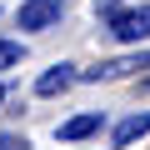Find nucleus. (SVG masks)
Masks as SVG:
<instances>
[{
	"instance_id": "nucleus-1",
	"label": "nucleus",
	"mask_w": 150,
	"mask_h": 150,
	"mask_svg": "<svg viewBox=\"0 0 150 150\" xmlns=\"http://www.w3.org/2000/svg\"><path fill=\"white\" fill-rule=\"evenodd\" d=\"M110 35H120V40H150V5L115 10L110 15Z\"/></svg>"
},
{
	"instance_id": "nucleus-2",
	"label": "nucleus",
	"mask_w": 150,
	"mask_h": 150,
	"mask_svg": "<svg viewBox=\"0 0 150 150\" xmlns=\"http://www.w3.org/2000/svg\"><path fill=\"white\" fill-rule=\"evenodd\" d=\"M60 15H65L60 0H25L20 5V30H50V25H60Z\"/></svg>"
},
{
	"instance_id": "nucleus-3",
	"label": "nucleus",
	"mask_w": 150,
	"mask_h": 150,
	"mask_svg": "<svg viewBox=\"0 0 150 150\" xmlns=\"http://www.w3.org/2000/svg\"><path fill=\"white\" fill-rule=\"evenodd\" d=\"M70 85H75V65H50L40 80H35V95H60Z\"/></svg>"
},
{
	"instance_id": "nucleus-4",
	"label": "nucleus",
	"mask_w": 150,
	"mask_h": 150,
	"mask_svg": "<svg viewBox=\"0 0 150 150\" xmlns=\"http://www.w3.org/2000/svg\"><path fill=\"white\" fill-rule=\"evenodd\" d=\"M95 130H100V115L90 110V115H70L55 135H60V140H85V135H95Z\"/></svg>"
},
{
	"instance_id": "nucleus-5",
	"label": "nucleus",
	"mask_w": 150,
	"mask_h": 150,
	"mask_svg": "<svg viewBox=\"0 0 150 150\" xmlns=\"http://www.w3.org/2000/svg\"><path fill=\"white\" fill-rule=\"evenodd\" d=\"M140 135H150V115H130V120H120L110 140H115V150H120V145H130V140H140Z\"/></svg>"
},
{
	"instance_id": "nucleus-6",
	"label": "nucleus",
	"mask_w": 150,
	"mask_h": 150,
	"mask_svg": "<svg viewBox=\"0 0 150 150\" xmlns=\"http://www.w3.org/2000/svg\"><path fill=\"white\" fill-rule=\"evenodd\" d=\"M140 65H150V50L145 55H130V60H110V65H95V70H85L90 80H100V75H125V70H140Z\"/></svg>"
},
{
	"instance_id": "nucleus-7",
	"label": "nucleus",
	"mask_w": 150,
	"mask_h": 150,
	"mask_svg": "<svg viewBox=\"0 0 150 150\" xmlns=\"http://www.w3.org/2000/svg\"><path fill=\"white\" fill-rule=\"evenodd\" d=\"M20 60V45H10V40H0V70H10Z\"/></svg>"
},
{
	"instance_id": "nucleus-8",
	"label": "nucleus",
	"mask_w": 150,
	"mask_h": 150,
	"mask_svg": "<svg viewBox=\"0 0 150 150\" xmlns=\"http://www.w3.org/2000/svg\"><path fill=\"white\" fill-rule=\"evenodd\" d=\"M0 150H25V140L20 135H0Z\"/></svg>"
},
{
	"instance_id": "nucleus-9",
	"label": "nucleus",
	"mask_w": 150,
	"mask_h": 150,
	"mask_svg": "<svg viewBox=\"0 0 150 150\" xmlns=\"http://www.w3.org/2000/svg\"><path fill=\"white\" fill-rule=\"evenodd\" d=\"M0 100H5V85H0Z\"/></svg>"
},
{
	"instance_id": "nucleus-10",
	"label": "nucleus",
	"mask_w": 150,
	"mask_h": 150,
	"mask_svg": "<svg viewBox=\"0 0 150 150\" xmlns=\"http://www.w3.org/2000/svg\"><path fill=\"white\" fill-rule=\"evenodd\" d=\"M145 90H150V80H145Z\"/></svg>"
}]
</instances>
